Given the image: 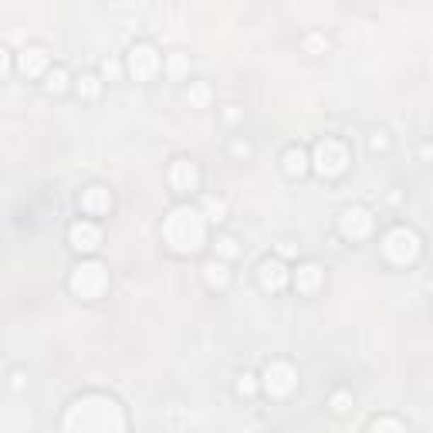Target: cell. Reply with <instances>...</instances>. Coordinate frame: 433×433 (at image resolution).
Masks as SVG:
<instances>
[{"label":"cell","mask_w":433,"mask_h":433,"mask_svg":"<svg viewBox=\"0 0 433 433\" xmlns=\"http://www.w3.org/2000/svg\"><path fill=\"white\" fill-rule=\"evenodd\" d=\"M203 220L207 216L200 210H190V207H180V210H173L170 220H166V241L173 244V250H180V254H193V250L200 248L203 241Z\"/></svg>","instance_id":"1"},{"label":"cell","mask_w":433,"mask_h":433,"mask_svg":"<svg viewBox=\"0 0 433 433\" xmlns=\"http://www.w3.org/2000/svg\"><path fill=\"white\" fill-rule=\"evenodd\" d=\"M383 258L389 264H413L420 258V237L410 227H393L383 237Z\"/></svg>","instance_id":"2"},{"label":"cell","mask_w":433,"mask_h":433,"mask_svg":"<svg viewBox=\"0 0 433 433\" xmlns=\"http://www.w3.org/2000/svg\"><path fill=\"white\" fill-rule=\"evenodd\" d=\"M311 163H315V170L322 173V176H342L345 166H349V149L339 139H322Z\"/></svg>","instance_id":"3"},{"label":"cell","mask_w":433,"mask_h":433,"mask_svg":"<svg viewBox=\"0 0 433 433\" xmlns=\"http://www.w3.org/2000/svg\"><path fill=\"white\" fill-rule=\"evenodd\" d=\"M105 284H108L105 267H102V264H95V261L78 264L75 275H71V291L81 294V298H88V301H92V298H98V294L105 291Z\"/></svg>","instance_id":"4"},{"label":"cell","mask_w":433,"mask_h":433,"mask_svg":"<svg viewBox=\"0 0 433 433\" xmlns=\"http://www.w3.org/2000/svg\"><path fill=\"white\" fill-rule=\"evenodd\" d=\"M298 383V372L288 366V362H267L264 366V389L271 396H288Z\"/></svg>","instance_id":"5"},{"label":"cell","mask_w":433,"mask_h":433,"mask_svg":"<svg viewBox=\"0 0 433 433\" xmlns=\"http://www.w3.org/2000/svg\"><path fill=\"white\" fill-rule=\"evenodd\" d=\"M159 68H163V58L156 54L153 45H132V51H129V71H132V75L153 78Z\"/></svg>","instance_id":"6"},{"label":"cell","mask_w":433,"mask_h":433,"mask_svg":"<svg viewBox=\"0 0 433 433\" xmlns=\"http://www.w3.org/2000/svg\"><path fill=\"white\" fill-rule=\"evenodd\" d=\"M339 227L345 237H352V241H362L366 233L372 231V214L366 207H345L339 216Z\"/></svg>","instance_id":"7"},{"label":"cell","mask_w":433,"mask_h":433,"mask_svg":"<svg viewBox=\"0 0 433 433\" xmlns=\"http://www.w3.org/2000/svg\"><path fill=\"white\" fill-rule=\"evenodd\" d=\"M68 241H71L75 250L92 254V250H98V244H102V231H98L95 220H78V224H71V231H68Z\"/></svg>","instance_id":"8"},{"label":"cell","mask_w":433,"mask_h":433,"mask_svg":"<svg viewBox=\"0 0 433 433\" xmlns=\"http://www.w3.org/2000/svg\"><path fill=\"white\" fill-rule=\"evenodd\" d=\"M170 183L176 193H193L200 186V170L193 159H173L170 166Z\"/></svg>","instance_id":"9"},{"label":"cell","mask_w":433,"mask_h":433,"mask_svg":"<svg viewBox=\"0 0 433 433\" xmlns=\"http://www.w3.org/2000/svg\"><path fill=\"white\" fill-rule=\"evenodd\" d=\"M258 281H261L264 291H284V284H288V267L281 258H264L258 264Z\"/></svg>","instance_id":"10"},{"label":"cell","mask_w":433,"mask_h":433,"mask_svg":"<svg viewBox=\"0 0 433 433\" xmlns=\"http://www.w3.org/2000/svg\"><path fill=\"white\" fill-rule=\"evenodd\" d=\"M21 71H28V75H47L51 71V54H47V47L41 45H28L21 51Z\"/></svg>","instance_id":"11"},{"label":"cell","mask_w":433,"mask_h":433,"mask_svg":"<svg viewBox=\"0 0 433 433\" xmlns=\"http://www.w3.org/2000/svg\"><path fill=\"white\" fill-rule=\"evenodd\" d=\"M78 203H81V210H85L88 216H102V214L112 210V193H108L105 186H88Z\"/></svg>","instance_id":"12"},{"label":"cell","mask_w":433,"mask_h":433,"mask_svg":"<svg viewBox=\"0 0 433 433\" xmlns=\"http://www.w3.org/2000/svg\"><path fill=\"white\" fill-rule=\"evenodd\" d=\"M318 284H322V267L318 264H298L294 267V288L305 294H315L318 291Z\"/></svg>","instance_id":"13"},{"label":"cell","mask_w":433,"mask_h":433,"mask_svg":"<svg viewBox=\"0 0 433 433\" xmlns=\"http://www.w3.org/2000/svg\"><path fill=\"white\" fill-rule=\"evenodd\" d=\"M203 281H207L210 288H227V281H231L227 261H220V258H214V261H207V264H203Z\"/></svg>","instance_id":"14"},{"label":"cell","mask_w":433,"mask_h":433,"mask_svg":"<svg viewBox=\"0 0 433 433\" xmlns=\"http://www.w3.org/2000/svg\"><path fill=\"white\" fill-rule=\"evenodd\" d=\"M281 163H284V173H288V176H305V170H308V153L298 149V146H291L288 153L281 156Z\"/></svg>","instance_id":"15"},{"label":"cell","mask_w":433,"mask_h":433,"mask_svg":"<svg viewBox=\"0 0 433 433\" xmlns=\"http://www.w3.org/2000/svg\"><path fill=\"white\" fill-rule=\"evenodd\" d=\"M78 95L81 98H98V92H102V78L95 75V71H85V75H78Z\"/></svg>","instance_id":"16"},{"label":"cell","mask_w":433,"mask_h":433,"mask_svg":"<svg viewBox=\"0 0 433 433\" xmlns=\"http://www.w3.org/2000/svg\"><path fill=\"white\" fill-rule=\"evenodd\" d=\"M216 254H220V261H231V258H237L241 254V244H237V237H231V233H220L214 241Z\"/></svg>","instance_id":"17"},{"label":"cell","mask_w":433,"mask_h":433,"mask_svg":"<svg viewBox=\"0 0 433 433\" xmlns=\"http://www.w3.org/2000/svg\"><path fill=\"white\" fill-rule=\"evenodd\" d=\"M186 62H190V54L186 51H170V58H166V75L170 78H183V71H186Z\"/></svg>","instance_id":"18"},{"label":"cell","mask_w":433,"mask_h":433,"mask_svg":"<svg viewBox=\"0 0 433 433\" xmlns=\"http://www.w3.org/2000/svg\"><path fill=\"white\" fill-rule=\"evenodd\" d=\"M64 85H68V71H64L62 64H58V68H51V71L45 75V88H47L51 95L64 92Z\"/></svg>","instance_id":"19"},{"label":"cell","mask_w":433,"mask_h":433,"mask_svg":"<svg viewBox=\"0 0 433 433\" xmlns=\"http://www.w3.org/2000/svg\"><path fill=\"white\" fill-rule=\"evenodd\" d=\"M203 216L220 224V220L227 216V203L220 200V197H203Z\"/></svg>","instance_id":"20"},{"label":"cell","mask_w":433,"mask_h":433,"mask_svg":"<svg viewBox=\"0 0 433 433\" xmlns=\"http://www.w3.org/2000/svg\"><path fill=\"white\" fill-rule=\"evenodd\" d=\"M396 430H403V423H400V420H393V417L376 420V423L369 427V433H396Z\"/></svg>","instance_id":"21"},{"label":"cell","mask_w":433,"mask_h":433,"mask_svg":"<svg viewBox=\"0 0 433 433\" xmlns=\"http://www.w3.org/2000/svg\"><path fill=\"white\" fill-rule=\"evenodd\" d=\"M237 393H241V396H254V393H258V383H254V376H250V372L237 376Z\"/></svg>","instance_id":"22"},{"label":"cell","mask_w":433,"mask_h":433,"mask_svg":"<svg viewBox=\"0 0 433 433\" xmlns=\"http://www.w3.org/2000/svg\"><path fill=\"white\" fill-rule=\"evenodd\" d=\"M332 410H335L339 417H342V413H349V410H352V396H349V393H342V389H339V393L332 396Z\"/></svg>","instance_id":"23"},{"label":"cell","mask_w":433,"mask_h":433,"mask_svg":"<svg viewBox=\"0 0 433 433\" xmlns=\"http://www.w3.org/2000/svg\"><path fill=\"white\" fill-rule=\"evenodd\" d=\"M369 146H372V149H386V146H389L386 132H383V129H376V132H369Z\"/></svg>","instance_id":"24"},{"label":"cell","mask_w":433,"mask_h":433,"mask_svg":"<svg viewBox=\"0 0 433 433\" xmlns=\"http://www.w3.org/2000/svg\"><path fill=\"white\" fill-rule=\"evenodd\" d=\"M231 153L233 156H250V142L248 139H233L231 142Z\"/></svg>","instance_id":"25"},{"label":"cell","mask_w":433,"mask_h":433,"mask_svg":"<svg viewBox=\"0 0 433 433\" xmlns=\"http://www.w3.org/2000/svg\"><path fill=\"white\" fill-rule=\"evenodd\" d=\"M186 98H193V102L200 105L203 98H207V88H203V85H193V88H186Z\"/></svg>","instance_id":"26"},{"label":"cell","mask_w":433,"mask_h":433,"mask_svg":"<svg viewBox=\"0 0 433 433\" xmlns=\"http://www.w3.org/2000/svg\"><path fill=\"white\" fill-rule=\"evenodd\" d=\"M102 71H105V78L119 75V64H115V62H102Z\"/></svg>","instance_id":"27"},{"label":"cell","mask_w":433,"mask_h":433,"mask_svg":"<svg viewBox=\"0 0 433 433\" xmlns=\"http://www.w3.org/2000/svg\"><path fill=\"white\" fill-rule=\"evenodd\" d=\"M224 119H227V122H237V119H241V112H237V105H227V112H224Z\"/></svg>","instance_id":"28"},{"label":"cell","mask_w":433,"mask_h":433,"mask_svg":"<svg viewBox=\"0 0 433 433\" xmlns=\"http://www.w3.org/2000/svg\"><path fill=\"white\" fill-rule=\"evenodd\" d=\"M420 156H423V159H430V156H433V146H430V142H427V146L420 149Z\"/></svg>","instance_id":"29"}]
</instances>
